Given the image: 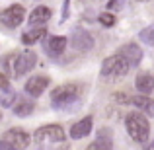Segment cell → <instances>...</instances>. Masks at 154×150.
I'll return each mask as SVG.
<instances>
[{
  "mask_svg": "<svg viewBox=\"0 0 154 150\" xmlns=\"http://www.w3.org/2000/svg\"><path fill=\"white\" fill-rule=\"evenodd\" d=\"M35 63H37V55L27 49V51L20 53V55H16V53L14 55H8L4 59V68L12 76H22L26 72H29L35 66Z\"/></svg>",
  "mask_w": 154,
  "mask_h": 150,
  "instance_id": "obj_1",
  "label": "cell"
},
{
  "mask_svg": "<svg viewBox=\"0 0 154 150\" xmlns=\"http://www.w3.org/2000/svg\"><path fill=\"white\" fill-rule=\"evenodd\" d=\"M125 127H127V133L131 135V139L135 142H146L148 135H150V125H148V119L143 115L140 111H131L127 117H125Z\"/></svg>",
  "mask_w": 154,
  "mask_h": 150,
  "instance_id": "obj_2",
  "label": "cell"
},
{
  "mask_svg": "<svg viewBox=\"0 0 154 150\" xmlns=\"http://www.w3.org/2000/svg\"><path fill=\"white\" fill-rule=\"evenodd\" d=\"M78 96H80L78 86H74V84H64V86H59V88L53 90L51 105L55 109H66V107H70L72 103L78 101Z\"/></svg>",
  "mask_w": 154,
  "mask_h": 150,
  "instance_id": "obj_3",
  "label": "cell"
},
{
  "mask_svg": "<svg viewBox=\"0 0 154 150\" xmlns=\"http://www.w3.org/2000/svg\"><path fill=\"white\" fill-rule=\"evenodd\" d=\"M131 68V64L123 59L121 55H113L107 57V59L102 63V74L109 76V78H119V76H125Z\"/></svg>",
  "mask_w": 154,
  "mask_h": 150,
  "instance_id": "obj_4",
  "label": "cell"
},
{
  "mask_svg": "<svg viewBox=\"0 0 154 150\" xmlns=\"http://www.w3.org/2000/svg\"><path fill=\"white\" fill-rule=\"evenodd\" d=\"M33 140L35 142H63L64 131L59 125H45L33 133Z\"/></svg>",
  "mask_w": 154,
  "mask_h": 150,
  "instance_id": "obj_5",
  "label": "cell"
},
{
  "mask_svg": "<svg viewBox=\"0 0 154 150\" xmlns=\"http://www.w3.org/2000/svg\"><path fill=\"white\" fill-rule=\"evenodd\" d=\"M2 142H4V144H8V146L14 148V150H23V148L29 146L31 136L27 135L26 131H22V129H10V131L4 133Z\"/></svg>",
  "mask_w": 154,
  "mask_h": 150,
  "instance_id": "obj_6",
  "label": "cell"
},
{
  "mask_svg": "<svg viewBox=\"0 0 154 150\" xmlns=\"http://www.w3.org/2000/svg\"><path fill=\"white\" fill-rule=\"evenodd\" d=\"M23 18H26V10H23V6H20V4H14V6L6 8V10L0 14V22L6 27H18L20 23L23 22Z\"/></svg>",
  "mask_w": 154,
  "mask_h": 150,
  "instance_id": "obj_7",
  "label": "cell"
},
{
  "mask_svg": "<svg viewBox=\"0 0 154 150\" xmlns=\"http://www.w3.org/2000/svg\"><path fill=\"white\" fill-rule=\"evenodd\" d=\"M70 45L74 47L76 51H82V53L90 51L92 47H94V37L84 29H76V31H72V35H70Z\"/></svg>",
  "mask_w": 154,
  "mask_h": 150,
  "instance_id": "obj_8",
  "label": "cell"
},
{
  "mask_svg": "<svg viewBox=\"0 0 154 150\" xmlns=\"http://www.w3.org/2000/svg\"><path fill=\"white\" fill-rule=\"evenodd\" d=\"M49 82H51V80L47 78V76H31V78L26 82L23 90H26V94H29L31 98H39V96L47 90Z\"/></svg>",
  "mask_w": 154,
  "mask_h": 150,
  "instance_id": "obj_9",
  "label": "cell"
},
{
  "mask_svg": "<svg viewBox=\"0 0 154 150\" xmlns=\"http://www.w3.org/2000/svg\"><path fill=\"white\" fill-rule=\"evenodd\" d=\"M45 53L53 59H57V57H60L66 49V37H60V35H53V37L45 39Z\"/></svg>",
  "mask_w": 154,
  "mask_h": 150,
  "instance_id": "obj_10",
  "label": "cell"
},
{
  "mask_svg": "<svg viewBox=\"0 0 154 150\" xmlns=\"http://www.w3.org/2000/svg\"><path fill=\"white\" fill-rule=\"evenodd\" d=\"M119 55L123 57L131 66H137V64L140 63V59H143V49H140L139 45H135V43H127V45H123L119 49Z\"/></svg>",
  "mask_w": 154,
  "mask_h": 150,
  "instance_id": "obj_11",
  "label": "cell"
},
{
  "mask_svg": "<svg viewBox=\"0 0 154 150\" xmlns=\"http://www.w3.org/2000/svg\"><path fill=\"white\" fill-rule=\"evenodd\" d=\"M51 18V10L47 6H37L35 10H31V16L27 18L29 22V27H35V26H45Z\"/></svg>",
  "mask_w": 154,
  "mask_h": 150,
  "instance_id": "obj_12",
  "label": "cell"
},
{
  "mask_svg": "<svg viewBox=\"0 0 154 150\" xmlns=\"http://www.w3.org/2000/svg\"><path fill=\"white\" fill-rule=\"evenodd\" d=\"M92 123H94V119L92 117H84L82 121H78L76 125H72V129H70V136L72 139H84V136H88L90 135V131H92Z\"/></svg>",
  "mask_w": 154,
  "mask_h": 150,
  "instance_id": "obj_13",
  "label": "cell"
},
{
  "mask_svg": "<svg viewBox=\"0 0 154 150\" xmlns=\"http://www.w3.org/2000/svg\"><path fill=\"white\" fill-rule=\"evenodd\" d=\"M131 103L137 109H140L143 115L154 117V99H150L148 96H135V98H131Z\"/></svg>",
  "mask_w": 154,
  "mask_h": 150,
  "instance_id": "obj_14",
  "label": "cell"
},
{
  "mask_svg": "<svg viewBox=\"0 0 154 150\" xmlns=\"http://www.w3.org/2000/svg\"><path fill=\"white\" fill-rule=\"evenodd\" d=\"M135 86H137V90H139L143 96L150 94V92L154 90V76L150 74V72H140V74L137 76V80H135Z\"/></svg>",
  "mask_w": 154,
  "mask_h": 150,
  "instance_id": "obj_15",
  "label": "cell"
},
{
  "mask_svg": "<svg viewBox=\"0 0 154 150\" xmlns=\"http://www.w3.org/2000/svg\"><path fill=\"white\" fill-rule=\"evenodd\" d=\"M45 33H47V31L43 29V27H35V29H31V27H29V31H23L22 43H23V45H33V43L39 41V39L45 37Z\"/></svg>",
  "mask_w": 154,
  "mask_h": 150,
  "instance_id": "obj_16",
  "label": "cell"
},
{
  "mask_svg": "<svg viewBox=\"0 0 154 150\" xmlns=\"http://www.w3.org/2000/svg\"><path fill=\"white\" fill-rule=\"evenodd\" d=\"M103 135H105V131L100 133L98 139H96L86 150H111V135L109 136H103Z\"/></svg>",
  "mask_w": 154,
  "mask_h": 150,
  "instance_id": "obj_17",
  "label": "cell"
},
{
  "mask_svg": "<svg viewBox=\"0 0 154 150\" xmlns=\"http://www.w3.org/2000/svg\"><path fill=\"white\" fill-rule=\"evenodd\" d=\"M31 113H33V103H31V101L22 99L14 105V115L16 117H27V115H31Z\"/></svg>",
  "mask_w": 154,
  "mask_h": 150,
  "instance_id": "obj_18",
  "label": "cell"
},
{
  "mask_svg": "<svg viewBox=\"0 0 154 150\" xmlns=\"http://www.w3.org/2000/svg\"><path fill=\"white\" fill-rule=\"evenodd\" d=\"M16 98H18V92H16L14 88L8 86L6 90L0 92V105H2V107H10V105L16 101Z\"/></svg>",
  "mask_w": 154,
  "mask_h": 150,
  "instance_id": "obj_19",
  "label": "cell"
},
{
  "mask_svg": "<svg viewBox=\"0 0 154 150\" xmlns=\"http://www.w3.org/2000/svg\"><path fill=\"white\" fill-rule=\"evenodd\" d=\"M139 37H140V41L146 43V45H154V26L146 27V29H143V31L139 33Z\"/></svg>",
  "mask_w": 154,
  "mask_h": 150,
  "instance_id": "obj_20",
  "label": "cell"
},
{
  "mask_svg": "<svg viewBox=\"0 0 154 150\" xmlns=\"http://www.w3.org/2000/svg\"><path fill=\"white\" fill-rule=\"evenodd\" d=\"M100 23L105 27H111L113 23H115V16L111 14V12H103V14H100Z\"/></svg>",
  "mask_w": 154,
  "mask_h": 150,
  "instance_id": "obj_21",
  "label": "cell"
},
{
  "mask_svg": "<svg viewBox=\"0 0 154 150\" xmlns=\"http://www.w3.org/2000/svg\"><path fill=\"white\" fill-rule=\"evenodd\" d=\"M121 6H123V0H109V2H107V10H109V12L119 10Z\"/></svg>",
  "mask_w": 154,
  "mask_h": 150,
  "instance_id": "obj_22",
  "label": "cell"
},
{
  "mask_svg": "<svg viewBox=\"0 0 154 150\" xmlns=\"http://www.w3.org/2000/svg\"><path fill=\"white\" fill-rule=\"evenodd\" d=\"M8 86H10V84H8V78H6V74H0V92H2V90H6Z\"/></svg>",
  "mask_w": 154,
  "mask_h": 150,
  "instance_id": "obj_23",
  "label": "cell"
},
{
  "mask_svg": "<svg viewBox=\"0 0 154 150\" xmlns=\"http://www.w3.org/2000/svg\"><path fill=\"white\" fill-rule=\"evenodd\" d=\"M0 150H14V148H10L8 144H4V142H0Z\"/></svg>",
  "mask_w": 154,
  "mask_h": 150,
  "instance_id": "obj_24",
  "label": "cell"
},
{
  "mask_svg": "<svg viewBox=\"0 0 154 150\" xmlns=\"http://www.w3.org/2000/svg\"><path fill=\"white\" fill-rule=\"evenodd\" d=\"M146 150H154V140H152V144H150V146H148Z\"/></svg>",
  "mask_w": 154,
  "mask_h": 150,
  "instance_id": "obj_25",
  "label": "cell"
},
{
  "mask_svg": "<svg viewBox=\"0 0 154 150\" xmlns=\"http://www.w3.org/2000/svg\"><path fill=\"white\" fill-rule=\"evenodd\" d=\"M0 119H2V113H0Z\"/></svg>",
  "mask_w": 154,
  "mask_h": 150,
  "instance_id": "obj_26",
  "label": "cell"
}]
</instances>
